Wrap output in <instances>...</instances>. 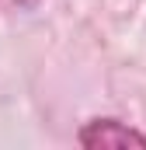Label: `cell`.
I'll return each instance as SVG.
<instances>
[{
  "mask_svg": "<svg viewBox=\"0 0 146 150\" xmlns=\"http://www.w3.org/2000/svg\"><path fill=\"white\" fill-rule=\"evenodd\" d=\"M38 0H0V14H21V11H32Z\"/></svg>",
  "mask_w": 146,
  "mask_h": 150,
  "instance_id": "obj_2",
  "label": "cell"
},
{
  "mask_svg": "<svg viewBox=\"0 0 146 150\" xmlns=\"http://www.w3.org/2000/svg\"><path fill=\"white\" fill-rule=\"evenodd\" d=\"M77 143L87 150H108V147H146V133H139L136 126L122 122V119H87L77 129Z\"/></svg>",
  "mask_w": 146,
  "mask_h": 150,
  "instance_id": "obj_1",
  "label": "cell"
}]
</instances>
